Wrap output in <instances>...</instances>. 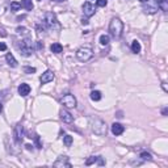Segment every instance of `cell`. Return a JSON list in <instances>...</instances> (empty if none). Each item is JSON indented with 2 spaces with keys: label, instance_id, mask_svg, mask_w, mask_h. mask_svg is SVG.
I'll use <instances>...</instances> for the list:
<instances>
[{
  "label": "cell",
  "instance_id": "1",
  "mask_svg": "<svg viewBox=\"0 0 168 168\" xmlns=\"http://www.w3.org/2000/svg\"><path fill=\"white\" fill-rule=\"evenodd\" d=\"M122 32H124V24L122 21L120 20L118 17H113L110 20V24H109V33L113 38H120L122 36Z\"/></svg>",
  "mask_w": 168,
  "mask_h": 168
},
{
  "label": "cell",
  "instance_id": "2",
  "mask_svg": "<svg viewBox=\"0 0 168 168\" xmlns=\"http://www.w3.org/2000/svg\"><path fill=\"white\" fill-rule=\"evenodd\" d=\"M41 25H42V29H45V30L46 29H59V24H58L57 16H55L53 12L45 13L44 20H42Z\"/></svg>",
  "mask_w": 168,
  "mask_h": 168
},
{
  "label": "cell",
  "instance_id": "3",
  "mask_svg": "<svg viewBox=\"0 0 168 168\" xmlns=\"http://www.w3.org/2000/svg\"><path fill=\"white\" fill-rule=\"evenodd\" d=\"M91 130L96 135H105L106 124L100 118H91Z\"/></svg>",
  "mask_w": 168,
  "mask_h": 168
},
{
  "label": "cell",
  "instance_id": "4",
  "mask_svg": "<svg viewBox=\"0 0 168 168\" xmlns=\"http://www.w3.org/2000/svg\"><path fill=\"white\" fill-rule=\"evenodd\" d=\"M92 57H93V50L91 48H88V46H83V48H80L76 51V58L80 62H87Z\"/></svg>",
  "mask_w": 168,
  "mask_h": 168
},
{
  "label": "cell",
  "instance_id": "5",
  "mask_svg": "<svg viewBox=\"0 0 168 168\" xmlns=\"http://www.w3.org/2000/svg\"><path fill=\"white\" fill-rule=\"evenodd\" d=\"M18 49H20V54H22L24 57H30L34 51L33 44L29 40H22L20 42V45H18Z\"/></svg>",
  "mask_w": 168,
  "mask_h": 168
},
{
  "label": "cell",
  "instance_id": "6",
  "mask_svg": "<svg viewBox=\"0 0 168 168\" xmlns=\"http://www.w3.org/2000/svg\"><path fill=\"white\" fill-rule=\"evenodd\" d=\"M60 102H62L66 108H75L76 106V99H75V96L74 95H71V93L64 95L62 99H60Z\"/></svg>",
  "mask_w": 168,
  "mask_h": 168
},
{
  "label": "cell",
  "instance_id": "7",
  "mask_svg": "<svg viewBox=\"0 0 168 168\" xmlns=\"http://www.w3.org/2000/svg\"><path fill=\"white\" fill-rule=\"evenodd\" d=\"M53 167H55V168H63V167H66V168H71L72 166H71V163H70V160H68V158H67V156H59L58 159L54 162Z\"/></svg>",
  "mask_w": 168,
  "mask_h": 168
},
{
  "label": "cell",
  "instance_id": "8",
  "mask_svg": "<svg viewBox=\"0 0 168 168\" xmlns=\"http://www.w3.org/2000/svg\"><path fill=\"white\" fill-rule=\"evenodd\" d=\"M83 13L86 17H91L96 13V7L93 4H91L90 2H86L83 4Z\"/></svg>",
  "mask_w": 168,
  "mask_h": 168
},
{
  "label": "cell",
  "instance_id": "9",
  "mask_svg": "<svg viewBox=\"0 0 168 168\" xmlns=\"http://www.w3.org/2000/svg\"><path fill=\"white\" fill-rule=\"evenodd\" d=\"M54 78H55L54 72L50 71V70H48V71H45V72L41 75L40 82H41V84H48V83H50V82H53Z\"/></svg>",
  "mask_w": 168,
  "mask_h": 168
},
{
  "label": "cell",
  "instance_id": "10",
  "mask_svg": "<svg viewBox=\"0 0 168 168\" xmlns=\"http://www.w3.org/2000/svg\"><path fill=\"white\" fill-rule=\"evenodd\" d=\"M13 137H15V141L17 143L21 142V139H22V125L21 124H17L15 126V129H13Z\"/></svg>",
  "mask_w": 168,
  "mask_h": 168
},
{
  "label": "cell",
  "instance_id": "11",
  "mask_svg": "<svg viewBox=\"0 0 168 168\" xmlns=\"http://www.w3.org/2000/svg\"><path fill=\"white\" fill-rule=\"evenodd\" d=\"M30 93V86L29 84H26V83H22L18 86V95L22 96V97H25L28 96Z\"/></svg>",
  "mask_w": 168,
  "mask_h": 168
},
{
  "label": "cell",
  "instance_id": "12",
  "mask_svg": "<svg viewBox=\"0 0 168 168\" xmlns=\"http://www.w3.org/2000/svg\"><path fill=\"white\" fill-rule=\"evenodd\" d=\"M60 120L66 124H71L74 121V117L71 116V113H68L67 110H60Z\"/></svg>",
  "mask_w": 168,
  "mask_h": 168
},
{
  "label": "cell",
  "instance_id": "13",
  "mask_svg": "<svg viewBox=\"0 0 168 168\" xmlns=\"http://www.w3.org/2000/svg\"><path fill=\"white\" fill-rule=\"evenodd\" d=\"M124 130H125V128L118 122H114L113 125H112V133H113L114 135H121L124 133Z\"/></svg>",
  "mask_w": 168,
  "mask_h": 168
},
{
  "label": "cell",
  "instance_id": "14",
  "mask_svg": "<svg viewBox=\"0 0 168 168\" xmlns=\"http://www.w3.org/2000/svg\"><path fill=\"white\" fill-rule=\"evenodd\" d=\"M50 50H51V53H54V54H59V53H62L63 46L60 45L59 42H54V44H51Z\"/></svg>",
  "mask_w": 168,
  "mask_h": 168
},
{
  "label": "cell",
  "instance_id": "15",
  "mask_svg": "<svg viewBox=\"0 0 168 168\" xmlns=\"http://www.w3.org/2000/svg\"><path fill=\"white\" fill-rule=\"evenodd\" d=\"M6 60H7V63H8L11 67H17V60L15 59V57H13L11 53H8V54L6 55Z\"/></svg>",
  "mask_w": 168,
  "mask_h": 168
},
{
  "label": "cell",
  "instance_id": "16",
  "mask_svg": "<svg viewBox=\"0 0 168 168\" xmlns=\"http://www.w3.org/2000/svg\"><path fill=\"white\" fill-rule=\"evenodd\" d=\"M20 4H21V8H25L26 11H32V9H33V3H32V0H22Z\"/></svg>",
  "mask_w": 168,
  "mask_h": 168
},
{
  "label": "cell",
  "instance_id": "17",
  "mask_svg": "<svg viewBox=\"0 0 168 168\" xmlns=\"http://www.w3.org/2000/svg\"><path fill=\"white\" fill-rule=\"evenodd\" d=\"M141 44L135 40V41H133L132 42V50H133V53H135V54H138V53H141Z\"/></svg>",
  "mask_w": 168,
  "mask_h": 168
},
{
  "label": "cell",
  "instance_id": "18",
  "mask_svg": "<svg viewBox=\"0 0 168 168\" xmlns=\"http://www.w3.org/2000/svg\"><path fill=\"white\" fill-rule=\"evenodd\" d=\"M101 92H99V91H92L91 92V100L92 101H100L101 100Z\"/></svg>",
  "mask_w": 168,
  "mask_h": 168
},
{
  "label": "cell",
  "instance_id": "19",
  "mask_svg": "<svg viewBox=\"0 0 168 168\" xmlns=\"http://www.w3.org/2000/svg\"><path fill=\"white\" fill-rule=\"evenodd\" d=\"M108 44H109V36H106V34H101V36H100V45L106 46Z\"/></svg>",
  "mask_w": 168,
  "mask_h": 168
},
{
  "label": "cell",
  "instance_id": "20",
  "mask_svg": "<svg viewBox=\"0 0 168 168\" xmlns=\"http://www.w3.org/2000/svg\"><path fill=\"white\" fill-rule=\"evenodd\" d=\"M20 8H21L20 3H17V2H12L11 3V12H17V11H20Z\"/></svg>",
  "mask_w": 168,
  "mask_h": 168
},
{
  "label": "cell",
  "instance_id": "21",
  "mask_svg": "<svg viewBox=\"0 0 168 168\" xmlns=\"http://www.w3.org/2000/svg\"><path fill=\"white\" fill-rule=\"evenodd\" d=\"M63 143L66 144L67 147L71 146V144H72V137H71V135H64V137H63Z\"/></svg>",
  "mask_w": 168,
  "mask_h": 168
},
{
  "label": "cell",
  "instance_id": "22",
  "mask_svg": "<svg viewBox=\"0 0 168 168\" xmlns=\"http://www.w3.org/2000/svg\"><path fill=\"white\" fill-rule=\"evenodd\" d=\"M99 158L100 156H90V159L86 160V166H91V164H93V163H96L97 160H99Z\"/></svg>",
  "mask_w": 168,
  "mask_h": 168
},
{
  "label": "cell",
  "instance_id": "23",
  "mask_svg": "<svg viewBox=\"0 0 168 168\" xmlns=\"http://www.w3.org/2000/svg\"><path fill=\"white\" fill-rule=\"evenodd\" d=\"M139 158H141L142 160H151V154H148V152H142L141 155H139Z\"/></svg>",
  "mask_w": 168,
  "mask_h": 168
},
{
  "label": "cell",
  "instance_id": "24",
  "mask_svg": "<svg viewBox=\"0 0 168 168\" xmlns=\"http://www.w3.org/2000/svg\"><path fill=\"white\" fill-rule=\"evenodd\" d=\"M16 32L18 34H24V36H29V33H28V29H25V28H21V26H18Z\"/></svg>",
  "mask_w": 168,
  "mask_h": 168
},
{
  "label": "cell",
  "instance_id": "25",
  "mask_svg": "<svg viewBox=\"0 0 168 168\" xmlns=\"http://www.w3.org/2000/svg\"><path fill=\"white\" fill-rule=\"evenodd\" d=\"M24 72L25 74H33V72H36V68L34 67H30V66H25L24 67Z\"/></svg>",
  "mask_w": 168,
  "mask_h": 168
},
{
  "label": "cell",
  "instance_id": "26",
  "mask_svg": "<svg viewBox=\"0 0 168 168\" xmlns=\"http://www.w3.org/2000/svg\"><path fill=\"white\" fill-rule=\"evenodd\" d=\"M106 4H108V2H106V0H97V2H96V6H97V7H105Z\"/></svg>",
  "mask_w": 168,
  "mask_h": 168
},
{
  "label": "cell",
  "instance_id": "27",
  "mask_svg": "<svg viewBox=\"0 0 168 168\" xmlns=\"http://www.w3.org/2000/svg\"><path fill=\"white\" fill-rule=\"evenodd\" d=\"M7 50V45L4 42H0V51H6Z\"/></svg>",
  "mask_w": 168,
  "mask_h": 168
},
{
  "label": "cell",
  "instance_id": "28",
  "mask_svg": "<svg viewBox=\"0 0 168 168\" xmlns=\"http://www.w3.org/2000/svg\"><path fill=\"white\" fill-rule=\"evenodd\" d=\"M167 112H168V109L164 108V109H163V112H162V114H163V116H167Z\"/></svg>",
  "mask_w": 168,
  "mask_h": 168
},
{
  "label": "cell",
  "instance_id": "29",
  "mask_svg": "<svg viewBox=\"0 0 168 168\" xmlns=\"http://www.w3.org/2000/svg\"><path fill=\"white\" fill-rule=\"evenodd\" d=\"M82 24H84V25H87V24H88V20H84V18H83V20H82Z\"/></svg>",
  "mask_w": 168,
  "mask_h": 168
},
{
  "label": "cell",
  "instance_id": "30",
  "mask_svg": "<svg viewBox=\"0 0 168 168\" xmlns=\"http://www.w3.org/2000/svg\"><path fill=\"white\" fill-rule=\"evenodd\" d=\"M2 112H3V104L0 102V113H2Z\"/></svg>",
  "mask_w": 168,
  "mask_h": 168
},
{
  "label": "cell",
  "instance_id": "31",
  "mask_svg": "<svg viewBox=\"0 0 168 168\" xmlns=\"http://www.w3.org/2000/svg\"><path fill=\"white\" fill-rule=\"evenodd\" d=\"M141 3H146V2H150V0H139Z\"/></svg>",
  "mask_w": 168,
  "mask_h": 168
},
{
  "label": "cell",
  "instance_id": "32",
  "mask_svg": "<svg viewBox=\"0 0 168 168\" xmlns=\"http://www.w3.org/2000/svg\"><path fill=\"white\" fill-rule=\"evenodd\" d=\"M53 2H58L59 3V2H66V0H53Z\"/></svg>",
  "mask_w": 168,
  "mask_h": 168
}]
</instances>
